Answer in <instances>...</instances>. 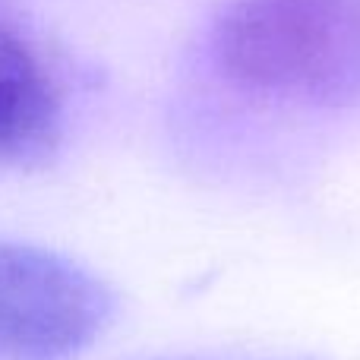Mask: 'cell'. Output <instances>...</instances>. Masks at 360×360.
Masks as SVG:
<instances>
[{"instance_id": "277c9868", "label": "cell", "mask_w": 360, "mask_h": 360, "mask_svg": "<svg viewBox=\"0 0 360 360\" xmlns=\"http://www.w3.org/2000/svg\"><path fill=\"white\" fill-rule=\"evenodd\" d=\"M165 360H202V357H165Z\"/></svg>"}, {"instance_id": "3957f363", "label": "cell", "mask_w": 360, "mask_h": 360, "mask_svg": "<svg viewBox=\"0 0 360 360\" xmlns=\"http://www.w3.org/2000/svg\"><path fill=\"white\" fill-rule=\"evenodd\" d=\"M60 86L41 51L0 19V165L41 158L60 130Z\"/></svg>"}, {"instance_id": "7a4b0ae2", "label": "cell", "mask_w": 360, "mask_h": 360, "mask_svg": "<svg viewBox=\"0 0 360 360\" xmlns=\"http://www.w3.org/2000/svg\"><path fill=\"white\" fill-rule=\"evenodd\" d=\"M114 319V294L54 250L0 240V360H73Z\"/></svg>"}, {"instance_id": "6da1fadb", "label": "cell", "mask_w": 360, "mask_h": 360, "mask_svg": "<svg viewBox=\"0 0 360 360\" xmlns=\"http://www.w3.org/2000/svg\"><path fill=\"white\" fill-rule=\"evenodd\" d=\"M209 57L228 86L281 105L360 98V0H224Z\"/></svg>"}]
</instances>
